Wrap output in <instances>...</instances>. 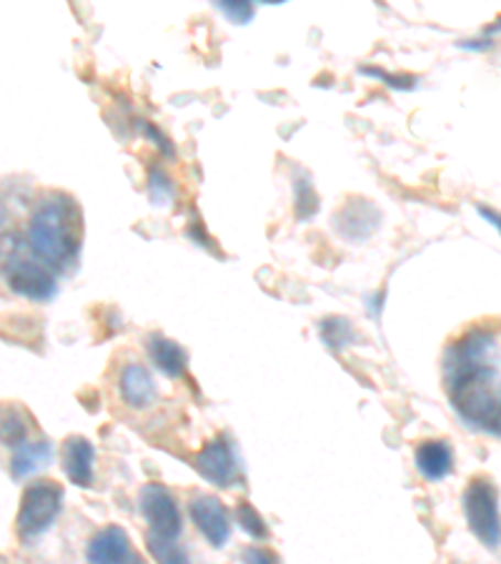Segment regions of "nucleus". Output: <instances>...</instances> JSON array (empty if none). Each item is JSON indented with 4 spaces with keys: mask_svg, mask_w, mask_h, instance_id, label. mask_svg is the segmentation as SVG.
<instances>
[{
    "mask_svg": "<svg viewBox=\"0 0 501 564\" xmlns=\"http://www.w3.org/2000/svg\"><path fill=\"white\" fill-rule=\"evenodd\" d=\"M0 276L8 289L35 304L51 302L58 294L56 274L15 236L0 243Z\"/></svg>",
    "mask_w": 501,
    "mask_h": 564,
    "instance_id": "obj_3",
    "label": "nucleus"
},
{
    "mask_svg": "<svg viewBox=\"0 0 501 564\" xmlns=\"http://www.w3.org/2000/svg\"><path fill=\"white\" fill-rule=\"evenodd\" d=\"M246 560L249 562H273V554H269V552H261V550H249L243 554Z\"/></svg>",
    "mask_w": 501,
    "mask_h": 564,
    "instance_id": "obj_24",
    "label": "nucleus"
},
{
    "mask_svg": "<svg viewBox=\"0 0 501 564\" xmlns=\"http://www.w3.org/2000/svg\"><path fill=\"white\" fill-rule=\"evenodd\" d=\"M414 464L426 481H442L454 471V449L444 440L422 442L414 452Z\"/></svg>",
    "mask_w": 501,
    "mask_h": 564,
    "instance_id": "obj_12",
    "label": "nucleus"
},
{
    "mask_svg": "<svg viewBox=\"0 0 501 564\" xmlns=\"http://www.w3.org/2000/svg\"><path fill=\"white\" fill-rule=\"evenodd\" d=\"M96 449L86 436H68L63 444V471L76 487H94Z\"/></svg>",
    "mask_w": 501,
    "mask_h": 564,
    "instance_id": "obj_10",
    "label": "nucleus"
},
{
    "mask_svg": "<svg viewBox=\"0 0 501 564\" xmlns=\"http://www.w3.org/2000/svg\"><path fill=\"white\" fill-rule=\"evenodd\" d=\"M86 557L88 562H96V564L141 562L139 554H135L131 547L129 534H126V530H121V527H106V530H100L94 540L88 542Z\"/></svg>",
    "mask_w": 501,
    "mask_h": 564,
    "instance_id": "obj_9",
    "label": "nucleus"
},
{
    "mask_svg": "<svg viewBox=\"0 0 501 564\" xmlns=\"http://www.w3.org/2000/svg\"><path fill=\"white\" fill-rule=\"evenodd\" d=\"M118 389H121V399L131 409H149L156 402L159 389L156 381H153L151 371L143 367V364H126L121 369V377H118Z\"/></svg>",
    "mask_w": 501,
    "mask_h": 564,
    "instance_id": "obj_11",
    "label": "nucleus"
},
{
    "mask_svg": "<svg viewBox=\"0 0 501 564\" xmlns=\"http://www.w3.org/2000/svg\"><path fill=\"white\" fill-rule=\"evenodd\" d=\"M479 214H481V216H487V218H489V224H494V226H497V229H499L497 214H489V212H487V208H479Z\"/></svg>",
    "mask_w": 501,
    "mask_h": 564,
    "instance_id": "obj_26",
    "label": "nucleus"
},
{
    "mask_svg": "<svg viewBox=\"0 0 501 564\" xmlns=\"http://www.w3.org/2000/svg\"><path fill=\"white\" fill-rule=\"evenodd\" d=\"M31 420L21 406L3 404L0 406V444L6 447H18V444L29 442Z\"/></svg>",
    "mask_w": 501,
    "mask_h": 564,
    "instance_id": "obj_16",
    "label": "nucleus"
},
{
    "mask_svg": "<svg viewBox=\"0 0 501 564\" xmlns=\"http://www.w3.org/2000/svg\"><path fill=\"white\" fill-rule=\"evenodd\" d=\"M53 462V444L48 440L18 444L11 459V471L15 479H29Z\"/></svg>",
    "mask_w": 501,
    "mask_h": 564,
    "instance_id": "obj_15",
    "label": "nucleus"
},
{
    "mask_svg": "<svg viewBox=\"0 0 501 564\" xmlns=\"http://www.w3.org/2000/svg\"><path fill=\"white\" fill-rule=\"evenodd\" d=\"M139 505L145 522L151 527L149 536H156V540H178L184 524H181L176 497L166 487L156 485V481L145 485L139 495Z\"/></svg>",
    "mask_w": 501,
    "mask_h": 564,
    "instance_id": "obj_6",
    "label": "nucleus"
},
{
    "mask_svg": "<svg viewBox=\"0 0 501 564\" xmlns=\"http://www.w3.org/2000/svg\"><path fill=\"white\" fill-rule=\"evenodd\" d=\"M29 247L53 274L76 271L84 247V216L76 198L51 194L35 208L29 226Z\"/></svg>",
    "mask_w": 501,
    "mask_h": 564,
    "instance_id": "obj_2",
    "label": "nucleus"
},
{
    "mask_svg": "<svg viewBox=\"0 0 501 564\" xmlns=\"http://www.w3.org/2000/svg\"><path fill=\"white\" fill-rule=\"evenodd\" d=\"M149 196L153 198V204H168L173 198V186L171 178L166 176V171L153 169L149 174Z\"/></svg>",
    "mask_w": 501,
    "mask_h": 564,
    "instance_id": "obj_22",
    "label": "nucleus"
},
{
    "mask_svg": "<svg viewBox=\"0 0 501 564\" xmlns=\"http://www.w3.org/2000/svg\"><path fill=\"white\" fill-rule=\"evenodd\" d=\"M318 334H322V341L331 351H344L353 341V326L349 318L344 316H329L318 324Z\"/></svg>",
    "mask_w": 501,
    "mask_h": 564,
    "instance_id": "obj_17",
    "label": "nucleus"
},
{
    "mask_svg": "<svg viewBox=\"0 0 501 564\" xmlns=\"http://www.w3.org/2000/svg\"><path fill=\"white\" fill-rule=\"evenodd\" d=\"M190 520L211 547L221 550L231 540V520L218 497H198L190 502Z\"/></svg>",
    "mask_w": 501,
    "mask_h": 564,
    "instance_id": "obj_8",
    "label": "nucleus"
},
{
    "mask_svg": "<svg viewBox=\"0 0 501 564\" xmlns=\"http://www.w3.org/2000/svg\"><path fill=\"white\" fill-rule=\"evenodd\" d=\"M63 509V489L53 481H33V485L23 492L21 509H18L15 527L18 536L25 544L39 540L56 522V517Z\"/></svg>",
    "mask_w": 501,
    "mask_h": 564,
    "instance_id": "obj_4",
    "label": "nucleus"
},
{
    "mask_svg": "<svg viewBox=\"0 0 501 564\" xmlns=\"http://www.w3.org/2000/svg\"><path fill=\"white\" fill-rule=\"evenodd\" d=\"M261 3H286V0H261Z\"/></svg>",
    "mask_w": 501,
    "mask_h": 564,
    "instance_id": "obj_27",
    "label": "nucleus"
},
{
    "mask_svg": "<svg viewBox=\"0 0 501 564\" xmlns=\"http://www.w3.org/2000/svg\"><path fill=\"white\" fill-rule=\"evenodd\" d=\"M361 73L371 78H381L386 86L396 88V90H412V88H416V80H418L416 76H389V73L379 70V68H361Z\"/></svg>",
    "mask_w": 501,
    "mask_h": 564,
    "instance_id": "obj_23",
    "label": "nucleus"
},
{
    "mask_svg": "<svg viewBox=\"0 0 501 564\" xmlns=\"http://www.w3.org/2000/svg\"><path fill=\"white\" fill-rule=\"evenodd\" d=\"M196 469L200 471V477L216 487H233L239 481V459H236L233 444L226 436L208 442L196 454Z\"/></svg>",
    "mask_w": 501,
    "mask_h": 564,
    "instance_id": "obj_7",
    "label": "nucleus"
},
{
    "mask_svg": "<svg viewBox=\"0 0 501 564\" xmlns=\"http://www.w3.org/2000/svg\"><path fill=\"white\" fill-rule=\"evenodd\" d=\"M464 512L469 530L489 550H499V495L489 479H473L464 492Z\"/></svg>",
    "mask_w": 501,
    "mask_h": 564,
    "instance_id": "obj_5",
    "label": "nucleus"
},
{
    "mask_svg": "<svg viewBox=\"0 0 501 564\" xmlns=\"http://www.w3.org/2000/svg\"><path fill=\"white\" fill-rule=\"evenodd\" d=\"M444 379L451 406L464 422L499 436V336L494 329H471L446 349Z\"/></svg>",
    "mask_w": 501,
    "mask_h": 564,
    "instance_id": "obj_1",
    "label": "nucleus"
},
{
    "mask_svg": "<svg viewBox=\"0 0 501 564\" xmlns=\"http://www.w3.org/2000/svg\"><path fill=\"white\" fill-rule=\"evenodd\" d=\"M149 552L159 562H173V564H186L188 554L181 547L176 540H156V536H149Z\"/></svg>",
    "mask_w": 501,
    "mask_h": 564,
    "instance_id": "obj_19",
    "label": "nucleus"
},
{
    "mask_svg": "<svg viewBox=\"0 0 501 564\" xmlns=\"http://www.w3.org/2000/svg\"><path fill=\"white\" fill-rule=\"evenodd\" d=\"M145 349H149L153 367H156L163 377L168 379L184 377L188 357L178 341H173L168 336H161V334H151L149 339H145Z\"/></svg>",
    "mask_w": 501,
    "mask_h": 564,
    "instance_id": "obj_14",
    "label": "nucleus"
},
{
    "mask_svg": "<svg viewBox=\"0 0 501 564\" xmlns=\"http://www.w3.org/2000/svg\"><path fill=\"white\" fill-rule=\"evenodd\" d=\"M6 229H8V208L3 206V202H0V234Z\"/></svg>",
    "mask_w": 501,
    "mask_h": 564,
    "instance_id": "obj_25",
    "label": "nucleus"
},
{
    "mask_svg": "<svg viewBox=\"0 0 501 564\" xmlns=\"http://www.w3.org/2000/svg\"><path fill=\"white\" fill-rule=\"evenodd\" d=\"M236 522L241 524V530L251 536V540H269V527L266 522L261 520V514L253 509L249 502H241L239 507H236Z\"/></svg>",
    "mask_w": 501,
    "mask_h": 564,
    "instance_id": "obj_18",
    "label": "nucleus"
},
{
    "mask_svg": "<svg viewBox=\"0 0 501 564\" xmlns=\"http://www.w3.org/2000/svg\"><path fill=\"white\" fill-rule=\"evenodd\" d=\"M214 3L236 25H246L253 18V0H214Z\"/></svg>",
    "mask_w": 501,
    "mask_h": 564,
    "instance_id": "obj_20",
    "label": "nucleus"
},
{
    "mask_svg": "<svg viewBox=\"0 0 501 564\" xmlns=\"http://www.w3.org/2000/svg\"><path fill=\"white\" fill-rule=\"evenodd\" d=\"M318 212V198L314 194V186L308 184L306 178H301L296 184V216L304 221V218L314 216Z\"/></svg>",
    "mask_w": 501,
    "mask_h": 564,
    "instance_id": "obj_21",
    "label": "nucleus"
},
{
    "mask_svg": "<svg viewBox=\"0 0 501 564\" xmlns=\"http://www.w3.org/2000/svg\"><path fill=\"white\" fill-rule=\"evenodd\" d=\"M379 218L381 216L377 208L357 198V202H349L341 208L339 218H336V226H339L344 239L363 241L369 234L379 229Z\"/></svg>",
    "mask_w": 501,
    "mask_h": 564,
    "instance_id": "obj_13",
    "label": "nucleus"
}]
</instances>
